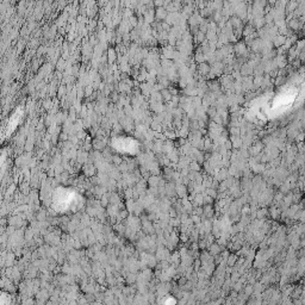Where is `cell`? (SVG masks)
<instances>
[{
	"label": "cell",
	"mask_w": 305,
	"mask_h": 305,
	"mask_svg": "<svg viewBox=\"0 0 305 305\" xmlns=\"http://www.w3.org/2000/svg\"><path fill=\"white\" fill-rule=\"evenodd\" d=\"M210 71H211L210 66L206 64L205 62H203V63H200V64H199V72L201 73V74H207Z\"/></svg>",
	"instance_id": "1"
},
{
	"label": "cell",
	"mask_w": 305,
	"mask_h": 305,
	"mask_svg": "<svg viewBox=\"0 0 305 305\" xmlns=\"http://www.w3.org/2000/svg\"><path fill=\"white\" fill-rule=\"evenodd\" d=\"M161 98L165 99V100H171L172 94L169 93V91L168 90H162L161 91Z\"/></svg>",
	"instance_id": "2"
},
{
	"label": "cell",
	"mask_w": 305,
	"mask_h": 305,
	"mask_svg": "<svg viewBox=\"0 0 305 305\" xmlns=\"http://www.w3.org/2000/svg\"><path fill=\"white\" fill-rule=\"evenodd\" d=\"M165 18L166 17V12L163 9H157V18Z\"/></svg>",
	"instance_id": "3"
},
{
	"label": "cell",
	"mask_w": 305,
	"mask_h": 305,
	"mask_svg": "<svg viewBox=\"0 0 305 305\" xmlns=\"http://www.w3.org/2000/svg\"><path fill=\"white\" fill-rule=\"evenodd\" d=\"M230 132H231L234 136H237V135L240 134V129H238V128H231V129H230Z\"/></svg>",
	"instance_id": "4"
}]
</instances>
